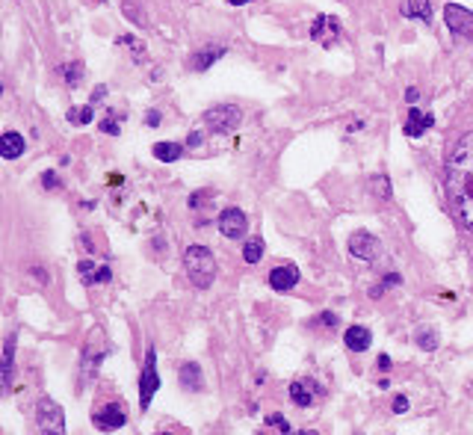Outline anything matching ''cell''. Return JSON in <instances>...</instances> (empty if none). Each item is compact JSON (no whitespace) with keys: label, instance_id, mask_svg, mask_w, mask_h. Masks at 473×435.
I'll use <instances>...</instances> for the list:
<instances>
[{"label":"cell","instance_id":"cell-12","mask_svg":"<svg viewBox=\"0 0 473 435\" xmlns=\"http://www.w3.org/2000/svg\"><path fill=\"white\" fill-rule=\"evenodd\" d=\"M296 284H299V266H296V264L275 266V270L269 273V287L278 290V293H284V290H293Z\"/></svg>","mask_w":473,"mask_h":435},{"label":"cell","instance_id":"cell-20","mask_svg":"<svg viewBox=\"0 0 473 435\" xmlns=\"http://www.w3.org/2000/svg\"><path fill=\"white\" fill-rule=\"evenodd\" d=\"M402 18H417V21H423V24H429V21H432V6H429V0H405Z\"/></svg>","mask_w":473,"mask_h":435},{"label":"cell","instance_id":"cell-15","mask_svg":"<svg viewBox=\"0 0 473 435\" xmlns=\"http://www.w3.org/2000/svg\"><path fill=\"white\" fill-rule=\"evenodd\" d=\"M343 343H346L352 352H367L370 343H373V334H370V329H364V326H349V329L343 332Z\"/></svg>","mask_w":473,"mask_h":435},{"label":"cell","instance_id":"cell-3","mask_svg":"<svg viewBox=\"0 0 473 435\" xmlns=\"http://www.w3.org/2000/svg\"><path fill=\"white\" fill-rule=\"evenodd\" d=\"M202 119L211 133H234L240 128V121H243V113H240V107H234V104H216L207 110Z\"/></svg>","mask_w":473,"mask_h":435},{"label":"cell","instance_id":"cell-10","mask_svg":"<svg viewBox=\"0 0 473 435\" xmlns=\"http://www.w3.org/2000/svg\"><path fill=\"white\" fill-rule=\"evenodd\" d=\"M219 231H222L228 240L246 237V231H249V219H246V214H243L240 207H228V210H222V214H219Z\"/></svg>","mask_w":473,"mask_h":435},{"label":"cell","instance_id":"cell-34","mask_svg":"<svg viewBox=\"0 0 473 435\" xmlns=\"http://www.w3.org/2000/svg\"><path fill=\"white\" fill-rule=\"evenodd\" d=\"M42 184H45V187H60V181H57V175H53V172L42 175Z\"/></svg>","mask_w":473,"mask_h":435},{"label":"cell","instance_id":"cell-6","mask_svg":"<svg viewBox=\"0 0 473 435\" xmlns=\"http://www.w3.org/2000/svg\"><path fill=\"white\" fill-rule=\"evenodd\" d=\"M444 21H447V30L458 39H473V12L458 3H447L444 6Z\"/></svg>","mask_w":473,"mask_h":435},{"label":"cell","instance_id":"cell-7","mask_svg":"<svg viewBox=\"0 0 473 435\" xmlns=\"http://www.w3.org/2000/svg\"><path fill=\"white\" fill-rule=\"evenodd\" d=\"M95 343H98V334H95V329L89 332V341H86V350H83V364H80V376H83V385L86 382H92V376L98 373V364L104 361V355L109 352V343H107V338L101 341V347L95 350Z\"/></svg>","mask_w":473,"mask_h":435},{"label":"cell","instance_id":"cell-24","mask_svg":"<svg viewBox=\"0 0 473 435\" xmlns=\"http://www.w3.org/2000/svg\"><path fill=\"white\" fill-rule=\"evenodd\" d=\"M414 341H417V347H420V350H426V352L438 350V334H435V329H417Z\"/></svg>","mask_w":473,"mask_h":435},{"label":"cell","instance_id":"cell-16","mask_svg":"<svg viewBox=\"0 0 473 435\" xmlns=\"http://www.w3.org/2000/svg\"><path fill=\"white\" fill-rule=\"evenodd\" d=\"M80 278L83 284H107L113 278V273H109L107 264L95 266V261H80Z\"/></svg>","mask_w":473,"mask_h":435},{"label":"cell","instance_id":"cell-23","mask_svg":"<svg viewBox=\"0 0 473 435\" xmlns=\"http://www.w3.org/2000/svg\"><path fill=\"white\" fill-rule=\"evenodd\" d=\"M260 255H263V240L260 237H249L246 246H243V261L246 264H258Z\"/></svg>","mask_w":473,"mask_h":435},{"label":"cell","instance_id":"cell-9","mask_svg":"<svg viewBox=\"0 0 473 435\" xmlns=\"http://www.w3.org/2000/svg\"><path fill=\"white\" fill-rule=\"evenodd\" d=\"M349 252L355 255L358 261H367V264H373L382 255V246H379V240L373 237L370 231H355L349 237Z\"/></svg>","mask_w":473,"mask_h":435},{"label":"cell","instance_id":"cell-14","mask_svg":"<svg viewBox=\"0 0 473 435\" xmlns=\"http://www.w3.org/2000/svg\"><path fill=\"white\" fill-rule=\"evenodd\" d=\"M225 51H228V48H222V44H207V48H202V51L193 53V57H190V65H193L195 71H207L216 60L225 57Z\"/></svg>","mask_w":473,"mask_h":435},{"label":"cell","instance_id":"cell-8","mask_svg":"<svg viewBox=\"0 0 473 435\" xmlns=\"http://www.w3.org/2000/svg\"><path fill=\"white\" fill-rule=\"evenodd\" d=\"M92 423L101 432H116L127 423V411L122 409V403H107V406L92 411Z\"/></svg>","mask_w":473,"mask_h":435},{"label":"cell","instance_id":"cell-32","mask_svg":"<svg viewBox=\"0 0 473 435\" xmlns=\"http://www.w3.org/2000/svg\"><path fill=\"white\" fill-rule=\"evenodd\" d=\"M409 406H411L409 397H405V394H397V397H393V406H391V409L397 411V415H405V411H409Z\"/></svg>","mask_w":473,"mask_h":435},{"label":"cell","instance_id":"cell-40","mask_svg":"<svg viewBox=\"0 0 473 435\" xmlns=\"http://www.w3.org/2000/svg\"><path fill=\"white\" fill-rule=\"evenodd\" d=\"M296 435H320V432H314V429H302V432H296Z\"/></svg>","mask_w":473,"mask_h":435},{"label":"cell","instance_id":"cell-5","mask_svg":"<svg viewBox=\"0 0 473 435\" xmlns=\"http://www.w3.org/2000/svg\"><path fill=\"white\" fill-rule=\"evenodd\" d=\"M160 391V373H157V350L148 347L145 352V364H142V376H139V409L148 411L154 394Z\"/></svg>","mask_w":473,"mask_h":435},{"label":"cell","instance_id":"cell-42","mask_svg":"<svg viewBox=\"0 0 473 435\" xmlns=\"http://www.w3.org/2000/svg\"><path fill=\"white\" fill-rule=\"evenodd\" d=\"M157 435H172V432H157Z\"/></svg>","mask_w":473,"mask_h":435},{"label":"cell","instance_id":"cell-30","mask_svg":"<svg viewBox=\"0 0 473 435\" xmlns=\"http://www.w3.org/2000/svg\"><path fill=\"white\" fill-rule=\"evenodd\" d=\"M116 44H130V51H134V60H142L145 57V51H142V44L134 39V36H118Z\"/></svg>","mask_w":473,"mask_h":435},{"label":"cell","instance_id":"cell-11","mask_svg":"<svg viewBox=\"0 0 473 435\" xmlns=\"http://www.w3.org/2000/svg\"><path fill=\"white\" fill-rule=\"evenodd\" d=\"M311 39L325 44V48H332V44L340 39V24L332 15H316L314 24H311Z\"/></svg>","mask_w":473,"mask_h":435},{"label":"cell","instance_id":"cell-37","mask_svg":"<svg viewBox=\"0 0 473 435\" xmlns=\"http://www.w3.org/2000/svg\"><path fill=\"white\" fill-rule=\"evenodd\" d=\"M417 98H420V92H417V89L411 86L409 92H405V101H409V104H417Z\"/></svg>","mask_w":473,"mask_h":435},{"label":"cell","instance_id":"cell-35","mask_svg":"<svg viewBox=\"0 0 473 435\" xmlns=\"http://www.w3.org/2000/svg\"><path fill=\"white\" fill-rule=\"evenodd\" d=\"M384 287H393V284H400V275L397 273H388V275H384V282H382Z\"/></svg>","mask_w":473,"mask_h":435},{"label":"cell","instance_id":"cell-25","mask_svg":"<svg viewBox=\"0 0 473 435\" xmlns=\"http://www.w3.org/2000/svg\"><path fill=\"white\" fill-rule=\"evenodd\" d=\"M92 119H95L92 104H86V107H71V110H69V121H71V125H89Z\"/></svg>","mask_w":473,"mask_h":435},{"label":"cell","instance_id":"cell-33","mask_svg":"<svg viewBox=\"0 0 473 435\" xmlns=\"http://www.w3.org/2000/svg\"><path fill=\"white\" fill-rule=\"evenodd\" d=\"M145 121H148V128H157V125H160V113H157V110H148Z\"/></svg>","mask_w":473,"mask_h":435},{"label":"cell","instance_id":"cell-29","mask_svg":"<svg viewBox=\"0 0 473 435\" xmlns=\"http://www.w3.org/2000/svg\"><path fill=\"white\" fill-rule=\"evenodd\" d=\"M101 130L104 133H109V137H118V133H122V125H118V119L109 113V116H104L101 119Z\"/></svg>","mask_w":473,"mask_h":435},{"label":"cell","instance_id":"cell-2","mask_svg":"<svg viewBox=\"0 0 473 435\" xmlns=\"http://www.w3.org/2000/svg\"><path fill=\"white\" fill-rule=\"evenodd\" d=\"M184 266H186L190 282L199 290L213 284V278H216V258H213V252L207 246H190V249H186L184 252Z\"/></svg>","mask_w":473,"mask_h":435},{"label":"cell","instance_id":"cell-21","mask_svg":"<svg viewBox=\"0 0 473 435\" xmlns=\"http://www.w3.org/2000/svg\"><path fill=\"white\" fill-rule=\"evenodd\" d=\"M181 154H184L181 142H157L154 145V157L160 163H175V160H181Z\"/></svg>","mask_w":473,"mask_h":435},{"label":"cell","instance_id":"cell-28","mask_svg":"<svg viewBox=\"0 0 473 435\" xmlns=\"http://www.w3.org/2000/svg\"><path fill=\"white\" fill-rule=\"evenodd\" d=\"M83 80V62H71L69 69H65V83L69 86H77Z\"/></svg>","mask_w":473,"mask_h":435},{"label":"cell","instance_id":"cell-27","mask_svg":"<svg viewBox=\"0 0 473 435\" xmlns=\"http://www.w3.org/2000/svg\"><path fill=\"white\" fill-rule=\"evenodd\" d=\"M370 187H373V193H376L379 198H391V184H388V178H384V175L373 178Z\"/></svg>","mask_w":473,"mask_h":435},{"label":"cell","instance_id":"cell-18","mask_svg":"<svg viewBox=\"0 0 473 435\" xmlns=\"http://www.w3.org/2000/svg\"><path fill=\"white\" fill-rule=\"evenodd\" d=\"M316 391H320V388H316L314 382H307V379H296V382H290V400L296 406H311Z\"/></svg>","mask_w":473,"mask_h":435},{"label":"cell","instance_id":"cell-22","mask_svg":"<svg viewBox=\"0 0 473 435\" xmlns=\"http://www.w3.org/2000/svg\"><path fill=\"white\" fill-rule=\"evenodd\" d=\"M12 361H15V334H9L3 347V388L6 391L12 388Z\"/></svg>","mask_w":473,"mask_h":435},{"label":"cell","instance_id":"cell-1","mask_svg":"<svg viewBox=\"0 0 473 435\" xmlns=\"http://www.w3.org/2000/svg\"><path fill=\"white\" fill-rule=\"evenodd\" d=\"M447 196L456 219L473 231V133H465L447 160Z\"/></svg>","mask_w":473,"mask_h":435},{"label":"cell","instance_id":"cell-13","mask_svg":"<svg viewBox=\"0 0 473 435\" xmlns=\"http://www.w3.org/2000/svg\"><path fill=\"white\" fill-rule=\"evenodd\" d=\"M435 125V119L429 116V113H420V110H409V116H405V125H402V130H405V137H411V139H417V137H423V133Z\"/></svg>","mask_w":473,"mask_h":435},{"label":"cell","instance_id":"cell-26","mask_svg":"<svg viewBox=\"0 0 473 435\" xmlns=\"http://www.w3.org/2000/svg\"><path fill=\"white\" fill-rule=\"evenodd\" d=\"M122 12L130 18V21H134V24H142V27H145V12H142V6L136 3V0H122Z\"/></svg>","mask_w":473,"mask_h":435},{"label":"cell","instance_id":"cell-36","mask_svg":"<svg viewBox=\"0 0 473 435\" xmlns=\"http://www.w3.org/2000/svg\"><path fill=\"white\" fill-rule=\"evenodd\" d=\"M104 95H107V86H98L95 92H92V104H95V101H104Z\"/></svg>","mask_w":473,"mask_h":435},{"label":"cell","instance_id":"cell-41","mask_svg":"<svg viewBox=\"0 0 473 435\" xmlns=\"http://www.w3.org/2000/svg\"><path fill=\"white\" fill-rule=\"evenodd\" d=\"M231 3H234V6H246L249 0H231Z\"/></svg>","mask_w":473,"mask_h":435},{"label":"cell","instance_id":"cell-17","mask_svg":"<svg viewBox=\"0 0 473 435\" xmlns=\"http://www.w3.org/2000/svg\"><path fill=\"white\" fill-rule=\"evenodd\" d=\"M24 148H27L24 137H21V133H15V130H6L3 137H0V154H3L6 160L21 157V154H24Z\"/></svg>","mask_w":473,"mask_h":435},{"label":"cell","instance_id":"cell-31","mask_svg":"<svg viewBox=\"0 0 473 435\" xmlns=\"http://www.w3.org/2000/svg\"><path fill=\"white\" fill-rule=\"evenodd\" d=\"M337 323H340V320H337V314H332V311H325V314H320V317L314 320V326H328V329H334Z\"/></svg>","mask_w":473,"mask_h":435},{"label":"cell","instance_id":"cell-39","mask_svg":"<svg viewBox=\"0 0 473 435\" xmlns=\"http://www.w3.org/2000/svg\"><path fill=\"white\" fill-rule=\"evenodd\" d=\"M186 142H190V145H199V142H202V133H190V139H186Z\"/></svg>","mask_w":473,"mask_h":435},{"label":"cell","instance_id":"cell-38","mask_svg":"<svg viewBox=\"0 0 473 435\" xmlns=\"http://www.w3.org/2000/svg\"><path fill=\"white\" fill-rule=\"evenodd\" d=\"M379 367H382V370H388V367H391V359H388V355H379Z\"/></svg>","mask_w":473,"mask_h":435},{"label":"cell","instance_id":"cell-4","mask_svg":"<svg viewBox=\"0 0 473 435\" xmlns=\"http://www.w3.org/2000/svg\"><path fill=\"white\" fill-rule=\"evenodd\" d=\"M36 423L42 435H65V411L57 400L42 397L36 406Z\"/></svg>","mask_w":473,"mask_h":435},{"label":"cell","instance_id":"cell-19","mask_svg":"<svg viewBox=\"0 0 473 435\" xmlns=\"http://www.w3.org/2000/svg\"><path fill=\"white\" fill-rule=\"evenodd\" d=\"M181 388H184V391H202V388H204V382H202V367L195 364V361H190V364L181 367Z\"/></svg>","mask_w":473,"mask_h":435}]
</instances>
